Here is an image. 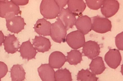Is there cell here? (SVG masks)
Here are the masks:
<instances>
[{
	"mask_svg": "<svg viewBox=\"0 0 123 81\" xmlns=\"http://www.w3.org/2000/svg\"><path fill=\"white\" fill-rule=\"evenodd\" d=\"M66 61L71 65H76L82 60V54L79 50H72L67 53Z\"/></svg>",
	"mask_w": 123,
	"mask_h": 81,
	"instance_id": "cell-21",
	"label": "cell"
},
{
	"mask_svg": "<svg viewBox=\"0 0 123 81\" xmlns=\"http://www.w3.org/2000/svg\"><path fill=\"white\" fill-rule=\"evenodd\" d=\"M104 60L110 68L117 69L120 65L122 60L121 54L116 49H111L105 55Z\"/></svg>",
	"mask_w": 123,
	"mask_h": 81,
	"instance_id": "cell-9",
	"label": "cell"
},
{
	"mask_svg": "<svg viewBox=\"0 0 123 81\" xmlns=\"http://www.w3.org/2000/svg\"><path fill=\"white\" fill-rule=\"evenodd\" d=\"M40 12L43 17L51 19L58 17L60 9L54 0H43L40 6Z\"/></svg>",
	"mask_w": 123,
	"mask_h": 81,
	"instance_id": "cell-1",
	"label": "cell"
},
{
	"mask_svg": "<svg viewBox=\"0 0 123 81\" xmlns=\"http://www.w3.org/2000/svg\"><path fill=\"white\" fill-rule=\"evenodd\" d=\"M123 32L118 34L115 38V43L118 49L121 50H123Z\"/></svg>",
	"mask_w": 123,
	"mask_h": 81,
	"instance_id": "cell-25",
	"label": "cell"
},
{
	"mask_svg": "<svg viewBox=\"0 0 123 81\" xmlns=\"http://www.w3.org/2000/svg\"><path fill=\"white\" fill-rule=\"evenodd\" d=\"M101 11L103 15L106 18H110L115 15L120 8V4L115 0H104Z\"/></svg>",
	"mask_w": 123,
	"mask_h": 81,
	"instance_id": "cell-7",
	"label": "cell"
},
{
	"mask_svg": "<svg viewBox=\"0 0 123 81\" xmlns=\"http://www.w3.org/2000/svg\"><path fill=\"white\" fill-rule=\"evenodd\" d=\"M92 30L100 34L111 31L112 25L111 21L107 18L98 16L91 18Z\"/></svg>",
	"mask_w": 123,
	"mask_h": 81,
	"instance_id": "cell-3",
	"label": "cell"
},
{
	"mask_svg": "<svg viewBox=\"0 0 123 81\" xmlns=\"http://www.w3.org/2000/svg\"><path fill=\"white\" fill-rule=\"evenodd\" d=\"M10 73L12 81H23L25 79V73L21 65H13L11 69Z\"/></svg>",
	"mask_w": 123,
	"mask_h": 81,
	"instance_id": "cell-20",
	"label": "cell"
},
{
	"mask_svg": "<svg viewBox=\"0 0 123 81\" xmlns=\"http://www.w3.org/2000/svg\"><path fill=\"white\" fill-rule=\"evenodd\" d=\"M66 40L69 46L74 50L83 47L85 43L84 35L79 30L69 33L67 36Z\"/></svg>",
	"mask_w": 123,
	"mask_h": 81,
	"instance_id": "cell-5",
	"label": "cell"
},
{
	"mask_svg": "<svg viewBox=\"0 0 123 81\" xmlns=\"http://www.w3.org/2000/svg\"><path fill=\"white\" fill-rule=\"evenodd\" d=\"M32 45L39 52L44 53L51 49V42L49 40L42 36H36L32 39Z\"/></svg>",
	"mask_w": 123,
	"mask_h": 81,
	"instance_id": "cell-13",
	"label": "cell"
},
{
	"mask_svg": "<svg viewBox=\"0 0 123 81\" xmlns=\"http://www.w3.org/2000/svg\"><path fill=\"white\" fill-rule=\"evenodd\" d=\"M21 13L19 6L12 0H0V17L6 19Z\"/></svg>",
	"mask_w": 123,
	"mask_h": 81,
	"instance_id": "cell-2",
	"label": "cell"
},
{
	"mask_svg": "<svg viewBox=\"0 0 123 81\" xmlns=\"http://www.w3.org/2000/svg\"><path fill=\"white\" fill-rule=\"evenodd\" d=\"M19 48L20 56L23 59L29 61L35 58L37 52L29 39L22 43Z\"/></svg>",
	"mask_w": 123,
	"mask_h": 81,
	"instance_id": "cell-11",
	"label": "cell"
},
{
	"mask_svg": "<svg viewBox=\"0 0 123 81\" xmlns=\"http://www.w3.org/2000/svg\"><path fill=\"white\" fill-rule=\"evenodd\" d=\"M7 30L15 34H18L24 28L26 24L23 18L21 16H15L6 19Z\"/></svg>",
	"mask_w": 123,
	"mask_h": 81,
	"instance_id": "cell-6",
	"label": "cell"
},
{
	"mask_svg": "<svg viewBox=\"0 0 123 81\" xmlns=\"http://www.w3.org/2000/svg\"><path fill=\"white\" fill-rule=\"evenodd\" d=\"M8 71L7 65L4 62L0 61V79L6 75Z\"/></svg>",
	"mask_w": 123,
	"mask_h": 81,
	"instance_id": "cell-26",
	"label": "cell"
},
{
	"mask_svg": "<svg viewBox=\"0 0 123 81\" xmlns=\"http://www.w3.org/2000/svg\"><path fill=\"white\" fill-rule=\"evenodd\" d=\"M38 71L43 81H55V72L49 64H42L38 68Z\"/></svg>",
	"mask_w": 123,
	"mask_h": 81,
	"instance_id": "cell-18",
	"label": "cell"
},
{
	"mask_svg": "<svg viewBox=\"0 0 123 81\" xmlns=\"http://www.w3.org/2000/svg\"><path fill=\"white\" fill-rule=\"evenodd\" d=\"M5 36L1 31H0V46L2 45L5 39Z\"/></svg>",
	"mask_w": 123,
	"mask_h": 81,
	"instance_id": "cell-29",
	"label": "cell"
},
{
	"mask_svg": "<svg viewBox=\"0 0 123 81\" xmlns=\"http://www.w3.org/2000/svg\"><path fill=\"white\" fill-rule=\"evenodd\" d=\"M57 19L64 25L67 31L73 28L76 20V16L68 8H63L60 10Z\"/></svg>",
	"mask_w": 123,
	"mask_h": 81,
	"instance_id": "cell-8",
	"label": "cell"
},
{
	"mask_svg": "<svg viewBox=\"0 0 123 81\" xmlns=\"http://www.w3.org/2000/svg\"><path fill=\"white\" fill-rule=\"evenodd\" d=\"M51 24L44 18L38 19L34 25L35 31L39 35L50 36Z\"/></svg>",
	"mask_w": 123,
	"mask_h": 81,
	"instance_id": "cell-17",
	"label": "cell"
},
{
	"mask_svg": "<svg viewBox=\"0 0 123 81\" xmlns=\"http://www.w3.org/2000/svg\"><path fill=\"white\" fill-rule=\"evenodd\" d=\"M106 68L103 58L101 57L98 56L93 59L89 65V69L95 75L101 74Z\"/></svg>",
	"mask_w": 123,
	"mask_h": 81,
	"instance_id": "cell-19",
	"label": "cell"
},
{
	"mask_svg": "<svg viewBox=\"0 0 123 81\" xmlns=\"http://www.w3.org/2000/svg\"><path fill=\"white\" fill-rule=\"evenodd\" d=\"M57 21L51 24L50 36L54 41L61 43L64 42L67 34V30L61 21L57 19Z\"/></svg>",
	"mask_w": 123,
	"mask_h": 81,
	"instance_id": "cell-4",
	"label": "cell"
},
{
	"mask_svg": "<svg viewBox=\"0 0 123 81\" xmlns=\"http://www.w3.org/2000/svg\"><path fill=\"white\" fill-rule=\"evenodd\" d=\"M67 61L64 54L59 51L52 53L49 58V65L53 68L59 69L64 65Z\"/></svg>",
	"mask_w": 123,
	"mask_h": 81,
	"instance_id": "cell-15",
	"label": "cell"
},
{
	"mask_svg": "<svg viewBox=\"0 0 123 81\" xmlns=\"http://www.w3.org/2000/svg\"><path fill=\"white\" fill-rule=\"evenodd\" d=\"M0 81H1V79H0Z\"/></svg>",
	"mask_w": 123,
	"mask_h": 81,
	"instance_id": "cell-30",
	"label": "cell"
},
{
	"mask_svg": "<svg viewBox=\"0 0 123 81\" xmlns=\"http://www.w3.org/2000/svg\"><path fill=\"white\" fill-rule=\"evenodd\" d=\"M68 9L76 16L80 17L86 8V5L82 0H69Z\"/></svg>",
	"mask_w": 123,
	"mask_h": 81,
	"instance_id": "cell-16",
	"label": "cell"
},
{
	"mask_svg": "<svg viewBox=\"0 0 123 81\" xmlns=\"http://www.w3.org/2000/svg\"><path fill=\"white\" fill-rule=\"evenodd\" d=\"M98 79L96 75L88 69H82L77 76V80L79 81H97Z\"/></svg>",
	"mask_w": 123,
	"mask_h": 81,
	"instance_id": "cell-22",
	"label": "cell"
},
{
	"mask_svg": "<svg viewBox=\"0 0 123 81\" xmlns=\"http://www.w3.org/2000/svg\"><path fill=\"white\" fill-rule=\"evenodd\" d=\"M3 43L5 50L9 54L16 53L20 48V43L14 34L5 36Z\"/></svg>",
	"mask_w": 123,
	"mask_h": 81,
	"instance_id": "cell-12",
	"label": "cell"
},
{
	"mask_svg": "<svg viewBox=\"0 0 123 81\" xmlns=\"http://www.w3.org/2000/svg\"><path fill=\"white\" fill-rule=\"evenodd\" d=\"M60 10L64 8V7L68 3V0H55Z\"/></svg>",
	"mask_w": 123,
	"mask_h": 81,
	"instance_id": "cell-27",
	"label": "cell"
},
{
	"mask_svg": "<svg viewBox=\"0 0 123 81\" xmlns=\"http://www.w3.org/2000/svg\"><path fill=\"white\" fill-rule=\"evenodd\" d=\"M104 0H86V4L89 8L91 9L97 10L101 8Z\"/></svg>",
	"mask_w": 123,
	"mask_h": 81,
	"instance_id": "cell-24",
	"label": "cell"
},
{
	"mask_svg": "<svg viewBox=\"0 0 123 81\" xmlns=\"http://www.w3.org/2000/svg\"><path fill=\"white\" fill-rule=\"evenodd\" d=\"M82 52L85 56L93 59L98 56L100 53L99 46L95 41H88L85 43L83 46Z\"/></svg>",
	"mask_w": 123,
	"mask_h": 81,
	"instance_id": "cell-10",
	"label": "cell"
},
{
	"mask_svg": "<svg viewBox=\"0 0 123 81\" xmlns=\"http://www.w3.org/2000/svg\"><path fill=\"white\" fill-rule=\"evenodd\" d=\"M55 81H72L71 73L66 68L59 69L55 73Z\"/></svg>",
	"mask_w": 123,
	"mask_h": 81,
	"instance_id": "cell-23",
	"label": "cell"
},
{
	"mask_svg": "<svg viewBox=\"0 0 123 81\" xmlns=\"http://www.w3.org/2000/svg\"><path fill=\"white\" fill-rule=\"evenodd\" d=\"M12 1L16 5L24 6L26 5L29 2V0H12Z\"/></svg>",
	"mask_w": 123,
	"mask_h": 81,
	"instance_id": "cell-28",
	"label": "cell"
},
{
	"mask_svg": "<svg viewBox=\"0 0 123 81\" xmlns=\"http://www.w3.org/2000/svg\"><path fill=\"white\" fill-rule=\"evenodd\" d=\"M75 25L78 30L84 35L87 34L92 30L91 19L86 15L78 18L75 22Z\"/></svg>",
	"mask_w": 123,
	"mask_h": 81,
	"instance_id": "cell-14",
	"label": "cell"
}]
</instances>
